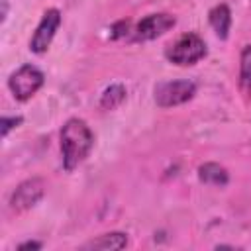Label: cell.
Here are the masks:
<instances>
[{
  "label": "cell",
  "instance_id": "7c38bea8",
  "mask_svg": "<svg viewBox=\"0 0 251 251\" xmlns=\"http://www.w3.org/2000/svg\"><path fill=\"white\" fill-rule=\"evenodd\" d=\"M239 78L241 84H247L251 78V45H245L239 59Z\"/></svg>",
  "mask_w": 251,
  "mask_h": 251
},
{
  "label": "cell",
  "instance_id": "4fadbf2b",
  "mask_svg": "<svg viewBox=\"0 0 251 251\" xmlns=\"http://www.w3.org/2000/svg\"><path fill=\"white\" fill-rule=\"evenodd\" d=\"M22 122H24L22 116H4V118H2V137H6V135L10 133V129L18 127Z\"/></svg>",
  "mask_w": 251,
  "mask_h": 251
},
{
  "label": "cell",
  "instance_id": "3957f363",
  "mask_svg": "<svg viewBox=\"0 0 251 251\" xmlns=\"http://www.w3.org/2000/svg\"><path fill=\"white\" fill-rule=\"evenodd\" d=\"M45 82V75L31 63H25L22 67H18L10 78H8V88L12 92V96L20 102L29 100Z\"/></svg>",
  "mask_w": 251,
  "mask_h": 251
},
{
  "label": "cell",
  "instance_id": "7a4b0ae2",
  "mask_svg": "<svg viewBox=\"0 0 251 251\" xmlns=\"http://www.w3.org/2000/svg\"><path fill=\"white\" fill-rule=\"evenodd\" d=\"M206 53H208V49H206L204 39L194 31L182 33L173 43H169L165 49L167 61L173 65H178V67L196 65L198 61H202L206 57Z\"/></svg>",
  "mask_w": 251,
  "mask_h": 251
},
{
  "label": "cell",
  "instance_id": "30bf717a",
  "mask_svg": "<svg viewBox=\"0 0 251 251\" xmlns=\"http://www.w3.org/2000/svg\"><path fill=\"white\" fill-rule=\"evenodd\" d=\"M198 178L204 184H212V186H226L229 180V175L226 171V167H222L220 163H204L198 167Z\"/></svg>",
  "mask_w": 251,
  "mask_h": 251
},
{
  "label": "cell",
  "instance_id": "ba28073f",
  "mask_svg": "<svg viewBox=\"0 0 251 251\" xmlns=\"http://www.w3.org/2000/svg\"><path fill=\"white\" fill-rule=\"evenodd\" d=\"M208 22L220 39H227L231 29V10L227 4H216L208 12Z\"/></svg>",
  "mask_w": 251,
  "mask_h": 251
},
{
  "label": "cell",
  "instance_id": "6da1fadb",
  "mask_svg": "<svg viewBox=\"0 0 251 251\" xmlns=\"http://www.w3.org/2000/svg\"><path fill=\"white\" fill-rule=\"evenodd\" d=\"M94 145V133L88 124L80 118H69L61 127V155L63 169L67 173L75 171L90 155Z\"/></svg>",
  "mask_w": 251,
  "mask_h": 251
},
{
  "label": "cell",
  "instance_id": "8992f818",
  "mask_svg": "<svg viewBox=\"0 0 251 251\" xmlns=\"http://www.w3.org/2000/svg\"><path fill=\"white\" fill-rule=\"evenodd\" d=\"M176 25V18L167 12H157L141 18L133 27V41H151Z\"/></svg>",
  "mask_w": 251,
  "mask_h": 251
},
{
  "label": "cell",
  "instance_id": "8fae6325",
  "mask_svg": "<svg viewBox=\"0 0 251 251\" xmlns=\"http://www.w3.org/2000/svg\"><path fill=\"white\" fill-rule=\"evenodd\" d=\"M126 96H127V90H126L124 84H118V82L116 84H110L102 92V96H100V108L102 110H116L118 106L124 104Z\"/></svg>",
  "mask_w": 251,
  "mask_h": 251
},
{
  "label": "cell",
  "instance_id": "5bb4252c",
  "mask_svg": "<svg viewBox=\"0 0 251 251\" xmlns=\"http://www.w3.org/2000/svg\"><path fill=\"white\" fill-rule=\"evenodd\" d=\"M18 249L20 251H24V249H41V241H25V243H20Z\"/></svg>",
  "mask_w": 251,
  "mask_h": 251
},
{
  "label": "cell",
  "instance_id": "9a60e30c",
  "mask_svg": "<svg viewBox=\"0 0 251 251\" xmlns=\"http://www.w3.org/2000/svg\"><path fill=\"white\" fill-rule=\"evenodd\" d=\"M247 86H249V88H251V78H249V82H247Z\"/></svg>",
  "mask_w": 251,
  "mask_h": 251
},
{
  "label": "cell",
  "instance_id": "277c9868",
  "mask_svg": "<svg viewBox=\"0 0 251 251\" xmlns=\"http://www.w3.org/2000/svg\"><path fill=\"white\" fill-rule=\"evenodd\" d=\"M196 94V84L188 78L182 80H165L155 86V102L161 108H173L180 106Z\"/></svg>",
  "mask_w": 251,
  "mask_h": 251
},
{
  "label": "cell",
  "instance_id": "5b68a950",
  "mask_svg": "<svg viewBox=\"0 0 251 251\" xmlns=\"http://www.w3.org/2000/svg\"><path fill=\"white\" fill-rule=\"evenodd\" d=\"M59 25H61V12L57 8L45 10L37 27H35V31H33V35H31V39H29V51L35 53V55L45 53L49 49Z\"/></svg>",
  "mask_w": 251,
  "mask_h": 251
},
{
  "label": "cell",
  "instance_id": "9c48e42d",
  "mask_svg": "<svg viewBox=\"0 0 251 251\" xmlns=\"http://www.w3.org/2000/svg\"><path fill=\"white\" fill-rule=\"evenodd\" d=\"M127 245V233L124 231H110L102 233L82 245V249H100V251H118Z\"/></svg>",
  "mask_w": 251,
  "mask_h": 251
},
{
  "label": "cell",
  "instance_id": "52a82bcc",
  "mask_svg": "<svg viewBox=\"0 0 251 251\" xmlns=\"http://www.w3.org/2000/svg\"><path fill=\"white\" fill-rule=\"evenodd\" d=\"M45 194V180L39 176H31L16 186V190L10 196V210L12 212H25L33 208Z\"/></svg>",
  "mask_w": 251,
  "mask_h": 251
}]
</instances>
